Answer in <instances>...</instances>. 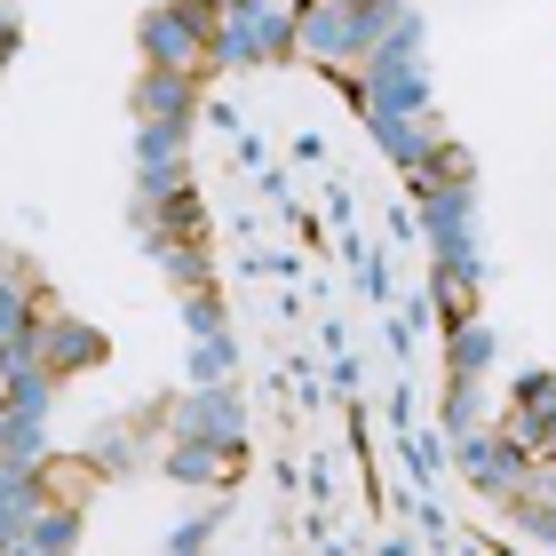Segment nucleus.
Returning <instances> with one entry per match:
<instances>
[{
  "mask_svg": "<svg viewBox=\"0 0 556 556\" xmlns=\"http://www.w3.org/2000/svg\"><path fill=\"white\" fill-rule=\"evenodd\" d=\"M40 493H48V509H72V501L96 493V469L88 462H48L40 469Z\"/></svg>",
  "mask_w": 556,
  "mask_h": 556,
  "instance_id": "1",
  "label": "nucleus"
}]
</instances>
